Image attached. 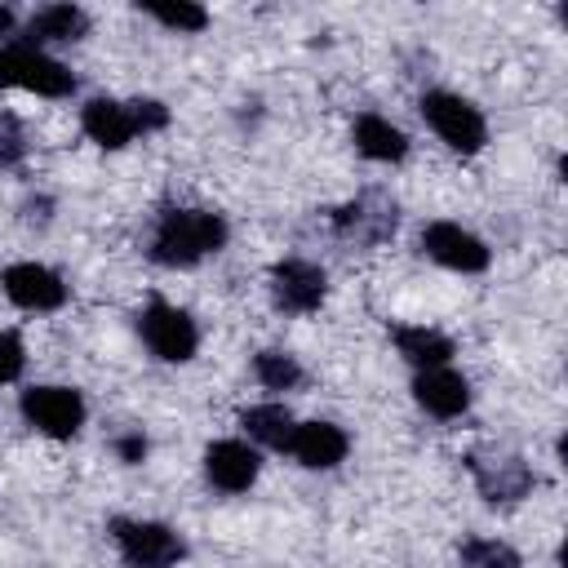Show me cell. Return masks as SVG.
Listing matches in <instances>:
<instances>
[{
    "label": "cell",
    "instance_id": "6da1fadb",
    "mask_svg": "<svg viewBox=\"0 0 568 568\" xmlns=\"http://www.w3.org/2000/svg\"><path fill=\"white\" fill-rule=\"evenodd\" d=\"M226 244V217L213 209H164L151 231V262L186 271Z\"/></svg>",
    "mask_w": 568,
    "mask_h": 568
},
{
    "label": "cell",
    "instance_id": "7a4b0ae2",
    "mask_svg": "<svg viewBox=\"0 0 568 568\" xmlns=\"http://www.w3.org/2000/svg\"><path fill=\"white\" fill-rule=\"evenodd\" d=\"M0 89H22L36 98H67V93H75V75L49 49H36L27 40H4L0 44Z\"/></svg>",
    "mask_w": 568,
    "mask_h": 568
},
{
    "label": "cell",
    "instance_id": "3957f363",
    "mask_svg": "<svg viewBox=\"0 0 568 568\" xmlns=\"http://www.w3.org/2000/svg\"><path fill=\"white\" fill-rule=\"evenodd\" d=\"M422 120H426L430 133H435L448 151H457V155H475V151H484V142H488V120H484V111H479L470 98L453 93V89H426V93H422Z\"/></svg>",
    "mask_w": 568,
    "mask_h": 568
},
{
    "label": "cell",
    "instance_id": "277c9868",
    "mask_svg": "<svg viewBox=\"0 0 568 568\" xmlns=\"http://www.w3.org/2000/svg\"><path fill=\"white\" fill-rule=\"evenodd\" d=\"M111 541L129 568H178L186 559L182 532L160 519L120 515V519H111Z\"/></svg>",
    "mask_w": 568,
    "mask_h": 568
},
{
    "label": "cell",
    "instance_id": "5b68a950",
    "mask_svg": "<svg viewBox=\"0 0 568 568\" xmlns=\"http://www.w3.org/2000/svg\"><path fill=\"white\" fill-rule=\"evenodd\" d=\"M138 333L146 342V351L164 364H186L195 359L200 351V328L191 320V311L164 302V297H151L142 311H138Z\"/></svg>",
    "mask_w": 568,
    "mask_h": 568
},
{
    "label": "cell",
    "instance_id": "8992f818",
    "mask_svg": "<svg viewBox=\"0 0 568 568\" xmlns=\"http://www.w3.org/2000/svg\"><path fill=\"white\" fill-rule=\"evenodd\" d=\"M27 426H36L40 435L49 439H75L89 408H84V395L75 386H53V382H40V386H27L22 399H18Z\"/></svg>",
    "mask_w": 568,
    "mask_h": 568
},
{
    "label": "cell",
    "instance_id": "52a82bcc",
    "mask_svg": "<svg viewBox=\"0 0 568 568\" xmlns=\"http://www.w3.org/2000/svg\"><path fill=\"white\" fill-rule=\"evenodd\" d=\"M466 470H470L475 488L484 493V501H493V506L524 501L532 493V484H537L532 466L519 453H506V448H475V453H466Z\"/></svg>",
    "mask_w": 568,
    "mask_h": 568
},
{
    "label": "cell",
    "instance_id": "ba28073f",
    "mask_svg": "<svg viewBox=\"0 0 568 568\" xmlns=\"http://www.w3.org/2000/svg\"><path fill=\"white\" fill-rule=\"evenodd\" d=\"M399 226V209L386 191H364L355 200H346L342 209H333V231L337 240L355 244V248H373V244H386Z\"/></svg>",
    "mask_w": 568,
    "mask_h": 568
},
{
    "label": "cell",
    "instance_id": "9c48e42d",
    "mask_svg": "<svg viewBox=\"0 0 568 568\" xmlns=\"http://www.w3.org/2000/svg\"><path fill=\"white\" fill-rule=\"evenodd\" d=\"M328 297V275L324 266L306 257H284L271 266V302L284 315H315Z\"/></svg>",
    "mask_w": 568,
    "mask_h": 568
},
{
    "label": "cell",
    "instance_id": "30bf717a",
    "mask_svg": "<svg viewBox=\"0 0 568 568\" xmlns=\"http://www.w3.org/2000/svg\"><path fill=\"white\" fill-rule=\"evenodd\" d=\"M422 253L430 262H439L444 271H457V275H479L493 262L488 244L470 226H462V222H430V226H422Z\"/></svg>",
    "mask_w": 568,
    "mask_h": 568
},
{
    "label": "cell",
    "instance_id": "8fae6325",
    "mask_svg": "<svg viewBox=\"0 0 568 568\" xmlns=\"http://www.w3.org/2000/svg\"><path fill=\"white\" fill-rule=\"evenodd\" d=\"M0 288L4 297L18 306V311H31V315H44V311H58L67 302V280L44 266V262H13L0 271Z\"/></svg>",
    "mask_w": 568,
    "mask_h": 568
},
{
    "label": "cell",
    "instance_id": "7c38bea8",
    "mask_svg": "<svg viewBox=\"0 0 568 568\" xmlns=\"http://www.w3.org/2000/svg\"><path fill=\"white\" fill-rule=\"evenodd\" d=\"M262 475V457L248 439H213L204 448V479L222 493H248Z\"/></svg>",
    "mask_w": 568,
    "mask_h": 568
},
{
    "label": "cell",
    "instance_id": "4fadbf2b",
    "mask_svg": "<svg viewBox=\"0 0 568 568\" xmlns=\"http://www.w3.org/2000/svg\"><path fill=\"white\" fill-rule=\"evenodd\" d=\"M346 448H351V439H346V430L337 422L311 417V422H297L293 426L284 453H293V462L306 466V470H333V466L346 462Z\"/></svg>",
    "mask_w": 568,
    "mask_h": 568
},
{
    "label": "cell",
    "instance_id": "5bb4252c",
    "mask_svg": "<svg viewBox=\"0 0 568 568\" xmlns=\"http://www.w3.org/2000/svg\"><path fill=\"white\" fill-rule=\"evenodd\" d=\"M80 129L89 142H98L102 151H120L138 138V120H133V106L120 102V98H89L80 106Z\"/></svg>",
    "mask_w": 568,
    "mask_h": 568
},
{
    "label": "cell",
    "instance_id": "9a60e30c",
    "mask_svg": "<svg viewBox=\"0 0 568 568\" xmlns=\"http://www.w3.org/2000/svg\"><path fill=\"white\" fill-rule=\"evenodd\" d=\"M413 399L430 413V417H462L470 408V382L457 373V368H422L413 377Z\"/></svg>",
    "mask_w": 568,
    "mask_h": 568
},
{
    "label": "cell",
    "instance_id": "2e32d148",
    "mask_svg": "<svg viewBox=\"0 0 568 568\" xmlns=\"http://www.w3.org/2000/svg\"><path fill=\"white\" fill-rule=\"evenodd\" d=\"M84 36H89V13L80 4H44V9H36L22 22V36L18 40L44 49V44H75Z\"/></svg>",
    "mask_w": 568,
    "mask_h": 568
},
{
    "label": "cell",
    "instance_id": "e0dca14e",
    "mask_svg": "<svg viewBox=\"0 0 568 568\" xmlns=\"http://www.w3.org/2000/svg\"><path fill=\"white\" fill-rule=\"evenodd\" d=\"M351 138H355V151H359L364 160H377V164H399V160L408 155V133H404L395 120L377 115V111H364V115L355 120Z\"/></svg>",
    "mask_w": 568,
    "mask_h": 568
},
{
    "label": "cell",
    "instance_id": "ac0fdd59",
    "mask_svg": "<svg viewBox=\"0 0 568 568\" xmlns=\"http://www.w3.org/2000/svg\"><path fill=\"white\" fill-rule=\"evenodd\" d=\"M395 337V351L422 373V368H444L453 359V337H444L439 328L430 324H395L390 328Z\"/></svg>",
    "mask_w": 568,
    "mask_h": 568
},
{
    "label": "cell",
    "instance_id": "d6986e66",
    "mask_svg": "<svg viewBox=\"0 0 568 568\" xmlns=\"http://www.w3.org/2000/svg\"><path fill=\"white\" fill-rule=\"evenodd\" d=\"M293 426H297V417H293V413H288L280 399L248 404V408L240 413V430H244L253 444H262V448H288Z\"/></svg>",
    "mask_w": 568,
    "mask_h": 568
},
{
    "label": "cell",
    "instance_id": "ffe728a7",
    "mask_svg": "<svg viewBox=\"0 0 568 568\" xmlns=\"http://www.w3.org/2000/svg\"><path fill=\"white\" fill-rule=\"evenodd\" d=\"M146 18H155L160 27H169V31H178V36H195V31H204L209 27V9L204 4H191V0H146V4H138Z\"/></svg>",
    "mask_w": 568,
    "mask_h": 568
},
{
    "label": "cell",
    "instance_id": "44dd1931",
    "mask_svg": "<svg viewBox=\"0 0 568 568\" xmlns=\"http://www.w3.org/2000/svg\"><path fill=\"white\" fill-rule=\"evenodd\" d=\"M253 377L266 386V390H297L302 386V364H297V355H288V351H257L253 355Z\"/></svg>",
    "mask_w": 568,
    "mask_h": 568
},
{
    "label": "cell",
    "instance_id": "7402d4cb",
    "mask_svg": "<svg viewBox=\"0 0 568 568\" xmlns=\"http://www.w3.org/2000/svg\"><path fill=\"white\" fill-rule=\"evenodd\" d=\"M462 568H519V555L497 537H466L457 550Z\"/></svg>",
    "mask_w": 568,
    "mask_h": 568
},
{
    "label": "cell",
    "instance_id": "603a6c76",
    "mask_svg": "<svg viewBox=\"0 0 568 568\" xmlns=\"http://www.w3.org/2000/svg\"><path fill=\"white\" fill-rule=\"evenodd\" d=\"M27 155V129L18 115L0 111V169H13Z\"/></svg>",
    "mask_w": 568,
    "mask_h": 568
},
{
    "label": "cell",
    "instance_id": "cb8c5ba5",
    "mask_svg": "<svg viewBox=\"0 0 568 568\" xmlns=\"http://www.w3.org/2000/svg\"><path fill=\"white\" fill-rule=\"evenodd\" d=\"M27 368V342L13 328H0V386L18 382Z\"/></svg>",
    "mask_w": 568,
    "mask_h": 568
},
{
    "label": "cell",
    "instance_id": "d4e9b609",
    "mask_svg": "<svg viewBox=\"0 0 568 568\" xmlns=\"http://www.w3.org/2000/svg\"><path fill=\"white\" fill-rule=\"evenodd\" d=\"M133 106V120H138V133H155L169 124V106L160 98H129Z\"/></svg>",
    "mask_w": 568,
    "mask_h": 568
},
{
    "label": "cell",
    "instance_id": "484cf974",
    "mask_svg": "<svg viewBox=\"0 0 568 568\" xmlns=\"http://www.w3.org/2000/svg\"><path fill=\"white\" fill-rule=\"evenodd\" d=\"M115 457L124 462V466H138V462H146V453H151V444H146V435L142 430H124V435H115Z\"/></svg>",
    "mask_w": 568,
    "mask_h": 568
},
{
    "label": "cell",
    "instance_id": "4316f807",
    "mask_svg": "<svg viewBox=\"0 0 568 568\" xmlns=\"http://www.w3.org/2000/svg\"><path fill=\"white\" fill-rule=\"evenodd\" d=\"M13 31V13L9 9H0V36H9Z\"/></svg>",
    "mask_w": 568,
    "mask_h": 568
}]
</instances>
